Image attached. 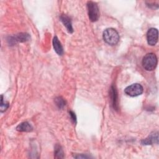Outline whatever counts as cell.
Wrapping results in <instances>:
<instances>
[{
  "instance_id": "obj_1",
  "label": "cell",
  "mask_w": 159,
  "mask_h": 159,
  "mask_svg": "<svg viewBox=\"0 0 159 159\" xmlns=\"http://www.w3.org/2000/svg\"><path fill=\"white\" fill-rule=\"evenodd\" d=\"M102 37L105 42L110 45L117 44L119 40V35L117 31L113 28H108L104 30Z\"/></svg>"
},
{
  "instance_id": "obj_2",
  "label": "cell",
  "mask_w": 159,
  "mask_h": 159,
  "mask_svg": "<svg viewBox=\"0 0 159 159\" xmlns=\"http://www.w3.org/2000/svg\"><path fill=\"white\" fill-rule=\"evenodd\" d=\"M158 63L157 57L155 54L153 53H149L146 54L142 60V65L144 69L147 71L153 70Z\"/></svg>"
},
{
  "instance_id": "obj_3",
  "label": "cell",
  "mask_w": 159,
  "mask_h": 159,
  "mask_svg": "<svg viewBox=\"0 0 159 159\" xmlns=\"http://www.w3.org/2000/svg\"><path fill=\"white\" fill-rule=\"evenodd\" d=\"M88 14L89 20L91 22H96L99 17V10L98 4L93 1L87 2Z\"/></svg>"
},
{
  "instance_id": "obj_4",
  "label": "cell",
  "mask_w": 159,
  "mask_h": 159,
  "mask_svg": "<svg viewBox=\"0 0 159 159\" xmlns=\"http://www.w3.org/2000/svg\"><path fill=\"white\" fill-rule=\"evenodd\" d=\"M143 91V88L142 86L139 83L132 84L124 89V93L127 96L131 97H135L140 95Z\"/></svg>"
},
{
  "instance_id": "obj_5",
  "label": "cell",
  "mask_w": 159,
  "mask_h": 159,
  "mask_svg": "<svg viewBox=\"0 0 159 159\" xmlns=\"http://www.w3.org/2000/svg\"><path fill=\"white\" fill-rule=\"evenodd\" d=\"M158 39V32L155 28L150 29L147 33V40L148 45L151 46L155 45Z\"/></svg>"
},
{
  "instance_id": "obj_6",
  "label": "cell",
  "mask_w": 159,
  "mask_h": 159,
  "mask_svg": "<svg viewBox=\"0 0 159 159\" xmlns=\"http://www.w3.org/2000/svg\"><path fill=\"white\" fill-rule=\"evenodd\" d=\"M156 143L158 144V132H153L148 137L142 140V144L143 145H152L153 143Z\"/></svg>"
},
{
  "instance_id": "obj_7",
  "label": "cell",
  "mask_w": 159,
  "mask_h": 159,
  "mask_svg": "<svg viewBox=\"0 0 159 159\" xmlns=\"http://www.w3.org/2000/svg\"><path fill=\"white\" fill-rule=\"evenodd\" d=\"M29 39H30V36L28 34L20 33V34L15 35V37H10L9 40H8V41H9L11 43H12V42L14 43V42H25L27 40H29Z\"/></svg>"
},
{
  "instance_id": "obj_8",
  "label": "cell",
  "mask_w": 159,
  "mask_h": 159,
  "mask_svg": "<svg viewBox=\"0 0 159 159\" xmlns=\"http://www.w3.org/2000/svg\"><path fill=\"white\" fill-rule=\"evenodd\" d=\"M60 20L63 24V25L65 26L68 32L70 33H72L73 32V29L72 27V24L70 18L65 14H62L60 16Z\"/></svg>"
},
{
  "instance_id": "obj_9",
  "label": "cell",
  "mask_w": 159,
  "mask_h": 159,
  "mask_svg": "<svg viewBox=\"0 0 159 159\" xmlns=\"http://www.w3.org/2000/svg\"><path fill=\"white\" fill-rule=\"evenodd\" d=\"M53 48L55 50V51L56 52V53L59 55H61L63 53V47L60 43V42L59 41L57 37H54L53 39Z\"/></svg>"
},
{
  "instance_id": "obj_10",
  "label": "cell",
  "mask_w": 159,
  "mask_h": 159,
  "mask_svg": "<svg viewBox=\"0 0 159 159\" xmlns=\"http://www.w3.org/2000/svg\"><path fill=\"white\" fill-rule=\"evenodd\" d=\"M16 130L19 132H30L33 130V127L28 122H23L17 126Z\"/></svg>"
},
{
  "instance_id": "obj_11",
  "label": "cell",
  "mask_w": 159,
  "mask_h": 159,
  "mask_svg": "<svg viewBox=\"0 0 159 159\" xmlns=\"http://www.w3.org/2000/svg\"><path fill=\"white\" fill-rule=\"evenodd\" d=\"M111 101L112 102V106L114 108L117 109V94L116 89L112 86L111 90Z\"/></svg>"
},
{
  "instance_id": "obj_12",
  "label": "cell",
  "mask_w": 159,
  "mask_h": 159,
  "mask_svg": "<svg viewBox=\"0 0 159 159\" xmlns=\"http://www.w3.org/2000/svg\"><path fill=\"white\" fill-rule=\"evenodd\" d=\"M54 154H55V157L57 158H62L64 157L63 151L60 145H57L55 146Z\"/></svg>"
},
{
  "instance_id": "obj_13",
  "label": "cell",
  "mask_w": 159,
  "mask_h": 159,
  "mask_svg": "<svg viewBox=\"0 0 159 159\" xmlns=\"http://www.w3.org/2000/svg\"><path fill=\"white\" fill-rule=\"evenodd\" d=\"M55 101L56 105L60 109L63 108L65 106V101L61 97H57V98H55Z\"/></svg>"
},
{
  "instance_id": "obj_14",
  "label": "cell",
  "mask_w": 159,
  "mask_h": 159,
  "mask_svg": "<svg viewBox=\"0 0 159 159\" xmlns=\"http://www.w3.org/2000/svg\"><path fill=\"white\" fill-rule=\"evenodd\" d=\"M9 107V103L8 102H3V98H2V96H1V112L6 111Z\"/></svg>"
},
{
  "instance_id": "obj_15",
  "label": "cell",
  "mask_w": 159,
  "mask_h": 159,
  "mask_svg": "<svg viewBox=\"0 0 159 159\" xmlns=\"http://www.w3.org/2000/svg\"><path fill=\"white\" fill-rule=\"evenodd\" d=\"M70 116L71 117V119L73 120V121L75 123L76 122V116H75V114L71 111L70 112Z\"/></svg>"
},
{
  "instance_id": "obj_16",
  "label": "cell",
  "mask_w": 159,
  "mask_h": 159,
  "mask_svg": "<svg viewBox=\"0 0 159 159\" xmlns=\"http://www.w3.org/2000/svg\"><path fill=\"white\" fill-rule=\"evenodd\" d=\"M75 158H90V157L89 156H87V155H81H81H78V156H75Z\"/></svg>"
}]
</instances>
